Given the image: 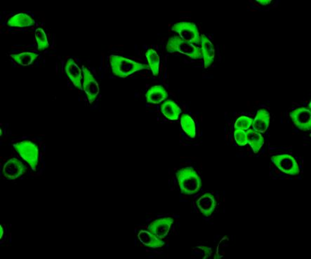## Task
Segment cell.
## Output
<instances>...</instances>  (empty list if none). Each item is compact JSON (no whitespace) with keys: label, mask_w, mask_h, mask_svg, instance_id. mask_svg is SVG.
Masks as SVG:
<instances>
[{"label":"cell","mask_w":311,"mask_h":259,"mask_svg":"<svg viewBox=\"0 0 311 259\" xmlns=\"http://www.w3.org/2000/svg\"><path fill=\"white\" fill-rule=\"evenodd\" d=\"M176 176L182 194L193 195L200 192L202 179L192 167L180 169Z\"/></svg>","instance_id":"1"},{"label":"cell","mask_w":311,"mask_h":259,"mask_svg":"<svg viewBox=\"0 0 311 259\" xmlns=\"http://www.w3.org/2000/svg\"><path fill=\"white\" fill-rule=\"evenodd\" d=\"M109 60L114 75L121 78H126L137 71L149 69L148 65L133 61L122 56L111 55L109 56Z\"/></svg>","instance_id":"2"},{"label":"cell","mask_w":311,"mask_h":259,"mask_svg":"<svg viewBox=\"0 0 311 259\" xmlns=\"http://www.w3.org/2000/svg\"><path fill=\"white\" fill-rule=\"evenodd\" d=\"M166 49L169 53H182L195 60L202 58L201 48L184 41L178 36H173L169 39L167 43Z\"/></svg>","instance_id":"3"},{"label":"cell","mask_w":311,"mask_h":259,"mask_svg":"<svg viewBox=\"0 0 311 259\" xmlns=\"http://www.w3.org/2000/svg\"><path fill=\"white\" fill-rule=\"evenodd\" d=\"M14 148L28 163L32 170H36L39 159V151L37 145L32 141L25 140L14 144Z\"/></svg>","instance_id":"4"},{"label":"cell","mask_w":311,"mask_h":259,"mask_svg":"<svg viewBox=\"0 0 311 259\" xmlns=\"http://www.w3.org/2000/svg\"><path fill=\"white\" fill-rule=\"evenodd\" d=\"M172 30L177 32L180 38L184 41L189 42L194 45L200 44V33L198 27L195 23L189 22H181L174 24L172 27Z\"/></svg>","instance_id":"5"},{"label":"cell","mask_w":311,"mask_h":259,"mask_svg":"<svg viewBox=\"0 0 311 259\" xmlns=\"http://www.w3.org/2000/svg\"><path fill=\"white\" fill-rule=\"evenodd\" d=\"M271 161L279 170L288 175H297L299 173V165L292 156L289 154L273 156Z\"/></svg>","instance_id":"6"},{"label":"cell","mask_w":311,"mask_h":259,"mask_svg":"<svg viewBox=\"0 0 311 259\" xmlns=\"http://www.w3.org/2000/svg\"><path fill=\"white\" fill-rule=\"evenodd\" d=\"M290 117L296 128L302 131H308L311 128V112L308 108H298L291 112Z\"/></svg>","instance_id":"7"},{"label":"cell","mask_w":311,"mask_h":259,"mask_svg":"<svg viewBox=\"0 0 311 259\" xmlns=\"http://www.w3.org/2000/svg\"><path fill=\"white\" fill-rule=\"evenodd\" d=\"M82 71L84 74L83 89L87 95L89 103L95 102L97 100L99 93V86L96 81L95 77L92 75L91 71L82 65Z\"/></svg>","instance_id":"8"},{"label":"cell","mask_w":311,"mask_h":259,"mask_svg":"<svg viewBox=\"0 0 311 259\" xmlns=\"http://www.w3.org/2000/svg\"><path fill=\"white\" fill-rule=\"evenodd\" d=\"M174 223V219L172 217H165L159 218L152 221L148 226V231L153 233L160 239L166 238L170 231V228Z\"/></svg>","instance_id":"9"},{"label":"cell","mask_w":311,"mask_h":259,"mask_svg":"<svg viewBox=\"0 0 311 259\" xmlns=\"http://www.w3.org/2000/svg\"><path fill=\"white\" fill-rule=\"evenodd\" d=\"M25 168L23 163L16 159L9 160L3 168V173L9 179H15L23 175Z\"/></svg>","instance_id":"10"},{"label":"cell","mask_w":311,"mask_h":259,"mask_svg":"<svg viewBox=\"0 0 311 259\" xmlns=\"http://www.w3.org/2000/svg\"><path fill=\"white\" fill-rule=\"evenodd\" d=\"M197 206L200 212L207 217L211 216L216 208V200L211 193H206L197 200Z\"/></svg>","instance_id":"11"},{"label":"cell","mask_w":311,"mask_h":259,"mask_svg":"<svg viewBox=\"0 0 311 259\" xmlns=\"http://www.w3.org/2000/svg\"><path fill=\"white\" fill-rule=\"evenodd\" d=\"M65 71L75 87L77 89L82 90L81 83L82 80V71L74 60L71 58L68 60L65 65Z\"/></svg>","instance_id":"12"},{"label":"cell","mask_w":311,"mask_h":259,"mask_svg":"<svg viewBox=\"0 0 311 259\" xmlns=\"http://www.w3.org/2000/svg\"><path fill=\"white\" fill-rule=\"evenodd\" d=\"M200 42H201L202 58H204V65L205 68L207 69L214 60V47L205 34H202Z\"/></svg>","instance_id":"13"},{"label":"cell","mask_w":311,"mask_h":259,"mask_svg":"<svg viewBox=\"0 0 311 259\" xmlns=\"http://www.w3.org/2000/svg\"><path fill=\"white\" fill-rule=\"evenodd\" d=\"M168 97L165 88L161 85L152 86L145 93L147 102L151 104H159Z\"/></svg>","instance_id":"14"},{"label":"cell","mask_w":311,"mask_h":259,"mask_svg":"<svg viewBox=\"0 0 311 259\" xmlns=\"http://www.w3.org/2000/svg\"><path fill=\"white\" fill-rule=\"evenodd\" d=\"M270 124L269 112L265 109L259 110L255 119L252 123L254 130L259 133H264L268 128Z\"/></svg>","instance_id":"15"},{"label":"cell","mask_w":311,"mask_h":259,"mask_svg":"<svg viewBox=\"0 0 311 259\" xmlns=\"http://www.w3.org/2000/svg\"><path fill=\"white\" fill-rule=\"evenodd\" d=\"M139 241L146 247L160 248L165 245V242L149 231H141L138 234Z\"/></svg>","instance_id":"16"},{"label":"cell","mask_w":311,"mask_h":259,"mask_svg":"<svg viewBox=\"0 0 311 259\" xmlns=\"http://www.w3.org/2000/svg\"><path fill=\"white\" fill-rule=\"evenodd\" d=\"M161 112L166 118L171 121H176L181 115V109L174 101L168 100L161 106Z\"/></svg>","instance_id":"17"},{"label":"cell","mask_w":311,"mask_h":259,"mask_svg":"<svg viewBox=\"0 0 311 259\" xmlns=\"http://www.w3.org/2000/svg\"><path fill=\"white\" fill-rule=\"evenodd\" d=\"M246 137L247 144L250 145L253 152L255 154L258 153L264 144V138L263 136L259 132L250 129L246 132Z\"/></svg>","instance_id":"18"},{"label":"cell","mask_w":311,"mask_h":259,"mask_svg":"<svg viewBox=\"0 0 311 259\" xmlns=\"http://www.w3.org/2000/svg\"><path fill=\"white\" fill-rule=\"evenodd\" d=\"M36 22L26 14H18L12 16L7 21V25L10 27H25L33 26Z\"/></svg>","instance_id":"19"},{"label":"cell","mask_w":311,"mask_h":259,"mask_svg":"<svg viewBox=\"0 0 311 259\" xmlns=\"http://www.w3.org/2000/svg\"><path fill=\"white\" fill-rule=\"evenodd\" d=\"M147 60L149 63V67L151 69L154 76H158L160 72V58L157 51L154 49H150L145 53Z\"/></svg>","instance_id":"20"},{"label":"cell","mask_w":311,"mask_h":259,"mask_svg":"<svg viewBox=\"0 0 311 259\" xmlns=\"http://www.w3.org/2000/svg\"><path fill=\"white\" fill-rule=\"evenodd\" d=\"M181 124L183 131L187 134L191 138H195L196 136V126L194 121L191 116L184 114L181 119Z\"/></svg>","instance_id":"21"},{"label":"cell","mask_w":311,"mask_h":259,"mask_svg":"<svg viewBox=\"0 0 311 259\" xmlns=\"http://www.w3.org/2000/svg\"><path fill=\"white\" fill-rule=\"evenodd\" d=\"M10 56L19 65L28 66L38 58L39 54L34 52H25L20 54H12Z\"/></svg>","instance_id":"22"},{"label":"cell","mask_w":311,"mask_h":259,"mask_svg":"<svg viewBox=\"0 0 311 259\" xmlns=\"http://www.w3.org/2000/svg\"><path fill=\"white\" fill-rule=\"evenodd\" d=\"M35 36H36L37 44L38 45L39 51H44L48 49V47H49V42H48L47 35L43 29H37Z\"/></svg>","instance_id":"23"},{"label":"cell","mask_w":311,"mask_h":259,"mask_svg":"<svg viewBox=\"0 0 311 259\" xmlns=\"http://www.w3.org/2000/svg\"><path fill=\"white\" fill-rule=\"evenodd\" d=\"M253 123V119L250 117L242 116L239 117L235 121V129H240L242 130H249L250 127L252 126Z\"/></svg>","instance_id":"24"},{"label":"cell","mask_w":311,"mask_h":259,"mask_svg":"<svg viewBox=\"0 0 311 259\" xmlns=\"http://www.w3.org/2000/svg\"><path fill=\"white\" fill-rule=\"evenodd\" d=\"M234 137L237 144L241 146H245L247 144L246 141L245 130L236 129L234 132Z\"/></svg>","instance_id":"25"},{"label":"cell","mask_w":311,"mask_h":259,"mask_svg":"<svg viewBox=\"0 0 311 259\" xmlns=\"http://www.w3.org/2000/svg\"><path fill=\"white\" fill-rule=\"evenodd\" d=\"M198 248H200V249H202V250L204 251V252H205V258H207V257L209 256V255H210L211 249H209V248L203 247V246H200V247H198Z\"/></svg>","instance_id":"26"},{"label":"cell","mask_w":311,"mask_h":259,"mask_svg":"<svg viewBox=\"0 0 311 259\" xmlns=\"http://www.w3.org/2000/svg\"><path fill=\"white\" fill-rule=\"evenodd\" d=\"M257 2L261 5H268L271 3V0H257Z\"/></svg>","instance_id":"27"},{"label":"cell","mask_w":311,"mask_h":259,"mask_svg":"<svg viewBox=\"0 0 311 259\" xmlns=\"http://www.w3.org/2000/svg\"><path fill=\"white\" fill-rule=\"evenodd\" d=\"M0 229H1V231H0V232H1V233H0V237H3V227H0Z\"/></svg>","instance_id":"28"}]
</instances>
